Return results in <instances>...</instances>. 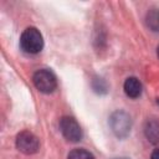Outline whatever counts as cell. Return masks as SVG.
<instances>
[{
    "instance_id": "obj_1",
    "label": "cell",
    "mask_w": 159,
    "mask_h": 159,
    "mask_svg": "<svg viewBox=\"0 0 159 159\" xmlns=\"http://www.w3.org/2000/svg\"><path fill=\"white\" fill-rule=\"evenodd\" d=\"M20 46L27 53H39L43 47V39L36 27H27L20 36Z\"/></svg>"
},
{
    "instance_id": "obj_2",
    "label": "cell",
    "mask_w": 159,
    "mask_h": 159,
    "mask_svg": "<svg viewBox=\"0 0 159 159\" xmlns=\"http://www.w3.org/2000/svg\"><path fill=\"white\" fill-rule=\"evenodd\" d=\"M34 84L42 93H52L57 87V80L51 70L41 68L34 73Z\"/></svg>"
},
{
    "instance_id": "obj_3",
    "label": "cell",
    "mask_w": 159,
    "mask_h": 159,
    "mask_svg": "<svg viewBox=\"0 0 159 159\" xmlns=\"http://www.w3.org/2000/svg\"><path fill=\"white\" fill-rule=\"evenodd\" d=\"M109 125L112 128V132L118 138H125L130 132L132 120H130V117L125 112L117 111L112 113L109 118Z\"/></svg>"
},
{
    "instance_id": "obj_4",
    "label": "cell",
    "mask_w": 159,
    "mask_h": 159,
    "mask_svg": "<svg viewBox=\"0 0 159 159\" xmlns=\"http://www.w3.org/2000/svg\"><path fill=\"white\" fill-rule=\"evenodd\" d=\"M16 148L24 154H35L40 149V140L34 133L22 130L16 135Z\"/></svg>"
},
{
    "instance_id": "obj_5",
    "label": "cell",
    "mask_w": 159,
    "mask_h": 159,
    "mask_svg": "<svg viewBox=\"0 0 159 159\" xmlns=\"http://www.w3.org/2000/svg\"><path fill=\"white\" fill-rule=\"evenodd\" d=\"M60 130L62 135L70 142H78L82 139V129L77 120L72 117H62L60 119Z\"/></svg>"
},
{
    "instance_id": "obj_6",
    "label": "cell",
    "mask_w": 159,
    "mask_h": 159,
    "mask_svg": "<svg viewBox=\"0 0 159 159\" xmlns=\"http://www.w3.org/2000/svg\"><path fill=\"white\" fill-rule=\"evenodd\" d=\"M144 134L153 144H159V122L157 119H148L144 125Z\"/></svg>"
},
{
    "instance_id": "obj_7",
    "label": "cell",
    "mask_w": 159,
    "mask_h": 159,
    "mask_svg": "<svg viewBox=\"0 0 159 159\" xmlns=\"http://www.w3.org/2000/svg\"><path fill=\"white\" fill-rule=\"evenodd\" d=\"M124 92L130 98H137L142 93V83L137 77H128L124 82Z\"/></svg>"
},
{
    "instance_id": "obj_8",
    "label": "cell",
    "mask_w": 159,
    "mask_h": 159,
    "mask_svg": "<svg viewBox=\"0 0 159 159\" xmlns=\"http://www.w3.org/2000/svg\"><path fill=\"white\" fill-rule=\"evenodd\" d=\"M145 24L152 31L159 32V7H152L147 12Z\"/></svg>"
},
{
    "instance_id": "obj_9",
    "label": "cell",
    "mask_w": 159,
    "mask_h": 159,
    "mask_svg": "<svg viewBox=\"0 0 159 159\" xmlns=\"http://www.w3.org/2000/svg\"><path fill=\"white\" fill-rule=\"evenodd\" d=\"M67 159H94V157L88 150L77 148V149H73L68 153Z\"/></svg>"
},
{
    "instance_id": "obj_10",
    "label": "cell",
    "mask_w": 159,
    "mask_h": 159,
    "mask_svg": "<svg viewBox=\"0 0 159 159\" xmlns=\"http://www.w3.org/2000/svg\"><path fill=\"white\" fill-rule=\"evenodd\" d=\"M93 89L98 93H106L107 92V84L102 78H96L93 81Z\"/></svg>"
},
{
    "instance_id": "obj_11",
    "label": "cell",
    "mask_w": 159,
    "mask_h": 159,
    "mask_svg": "<svg viewBox=\"0 0 159 159\" xmlns=\"http://www.w3.org/2000/svg\"><path fill=\"white\" fill-rule=\"evenodd\" d=\"M150 159H159V148L153 150V153L150 155Z\"/></svg>"
},
{
    "instance_id": "obj_12",
    "label": "cell",
    "mask_w": 159,
    "mask_h": 159,
    "mask_svg": "<svg viewBox=\"0 0 159 159\" xmlns=\"http://www.w3.org/2000/svg\"><path fill=\"white\" fill-rule=\"evenodd\" d=\"M157 55H158V57H159V46L157 47Z\"/></svg>"
},
{
    "instance_id": "obj_13",
    "label": "cell",
    "mask_w": 159,
    "mask_h": 159,
    "mask_svg": "<svg viewBox=\"0 0 159 159\" xmlns=\"http://www.w3.org/2000/svg\"><path fill=\"white\" fill-rule=\"evenodd\" d=\"M114 159H127V158H114Z\"/></svg>"
},
{
    "instance_id": "obj_14",
    "label": "cell",
    "mask_w": 159,
    "mask_h": 159,
    "mask_svg": "<svg viewBox=\"0 0 159 159\" xmlns=\"http://www.w3.org/2000/svg\"><path fill=\"white\" fill-rule=\"evenodd\" d=\"M158 104H159V99H158Z\"/></svg>"
}]
</instances>
